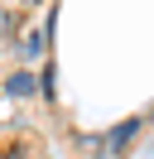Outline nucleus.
<instances>
[{
    "mask_svg": "<svg viewBox=\"0 0 154 159\" xmlns=\"http://www.w3.org/2000/svg\"><path fill=\"white\" fill-rule=\"evenodd\" d=\"M5 92H10V97H34L38 82H34V72H15V77L5 82Z\"/></svg>",
    "mask_w": 154,
    "mask_h": 159,
    "instance_id": "1",
    "label": "nucleus"
},
{
    "mask_svg": "<svg viewBox=\"0 0 154 159\" xmlns=\"http://www.w3.org/2000/svg\"><path fill=\"white\" fill-rule=\"evenodd\" d=\"M24 53H29V58H38V53H43V34H29V39H24Z\"/></svg>",
    "mask_w": 154,
    "mask_h": 159,
    "instance_id": "2",
    "label": "nucleus"
}]
</instances>
